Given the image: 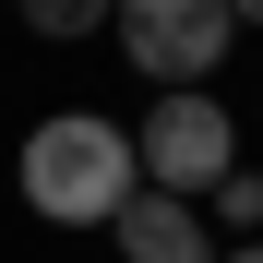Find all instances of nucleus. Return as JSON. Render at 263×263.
<instances>
[{
  "label": "nucleus",
  "mask_w": 263,
  "mask_h": 263,
  "mask_svg": "<svg viewBox=\"0 0 263 263\" xmlns=\"http://www.w3.org/2000/svg\"><path fill=\"white\" fill-rule=\"evenodd\" d=\"M12 180H24V215H48V228H108V215L144 192V180H132V132L96 120V108L36 120L24 156H12Z\"/></svg>",
  "instance_id": "1"
},
{
  "label": "nucleus",
  "mask_w": 263,
  "mask_h": 263,
  "mask_svg": "<svg viewBox=\"0 0 263 263\" xmlns=\"http://www.w3.org/2000/svg\"><path fill=\"white\" fill-rule=\"evenodd\" d=\"M228 167H239V120H228V96H215V84H192V96H156V108H144V132H132V180H144V192L203 203Z\"/></svg>",
  "instance_id": "2"
},
{
  "label": "nucleus",
  "mask_w": 263,
  "mask_h": 263,
  "mask_svg": "<svg viewBox=\"0 0 263 263\" xmlns=\"http://www.w3.org/2000/svg\"><path fill=\"white\" fill-rule=\"evenodd\" d=\"M108 36H120V60L156 84V96H192V84L228 60V0H108Z\"/></svg>",
  "instance_id": "3"
},
{
  "label": "nucleus",
  "mask_w": 263,
  "mask_h": 263,
  "mask_svg": "<svg viewBox=\"0 0 263 263\" xmlns=\"http://www.w3.org/2000/svg\"><path fill=\"white\" fill-rule=\"evenodd\" d=\"M108 239H120V263H215L203 203H167V192H132V203L108 215Z\"/></svg>",
  "instance_id": "4"
},
{
  "label": "nucleus",
  "mask_w": 263,
  "mask_h": 263,
  "mask_svg": "<svg viewBox=\"0 0 263 263\" xmlns=\"http://www.w3.org/2000/svg\"><path fill=\"white\" fill-rule=\"evenodd\" d=\"M12 12L48 36V48H84V36H108V0H12Z\"/></svg>",
  "instance_id": "5"
},
{
  "label": "nucleus",
  "mask_w": 263,
  "mask_h": 263,
  "mask_svg": "<svg viewBox=\"0 0 263 263\" xmlns=\"http://www.w3.org/2000/svg\"><path fill=\"white\" fill-rule=\"evenodd\" d=\"M203 203H215V228H239V239H263V180H239V167H228V180H215Z\"/></svg>",
  "instance_id": "6"
},
{
  "label": "nucleus",
  "mask_w": 263,
  "mask_h": 263,
  "mask_svg": "<svg viewBox=\"0 0 263 263\" xmlns=\"http://www.w3.org/2000/svg\"><path fill=\"white\" fill-rule=\"evenodd\" d=\"M228 24H263V0H228Z\"/></svg>",
  "instance_id": "7"
},
{
  "label": "nucleus",
  "mask_w": 263,
  "mask_h": 263,
  "mask_svg": "<svg viewBox=\"0 0 263 263\" xmlns=\"http://www.w3.org/2000/svg\"><path fill=\"white\" fill-rule=\"evenodd\" d=\"M215 263H263V239H239V251H215Z\"/></svg>",
  "instance_id": "8"
}]
</instances>
